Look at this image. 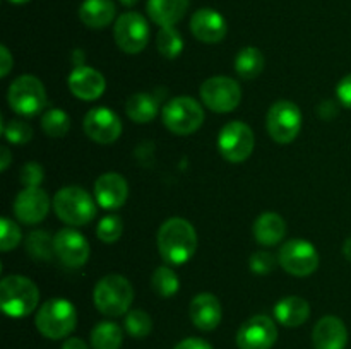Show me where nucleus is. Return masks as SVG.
I'll use <instances>...</instances> for the list:
<instances>
[{
    "label": "nucleus",
    "instance_id": "nucleus-38",
    "mask_svg": "<svg viewBox=\"0 0 351 349\" xmlns=\"http://www.w3.org/2000/svg\"><path fill=\"white\" fill-rule=\"evenodd\" d=\"M45 178L43 166L36 161H29L21 168V181L24 187H40V183Z\"/></svg>",
    "mask_w": 351,
    "mask_h": 349
},
{
    "label": "nucleus",
    "instance_id": "nucleus-30",
    "mask_svg": "<svg viewBox=\"0 0 351 349\" xmlns=\"http://www.w3.org/2000/svg\"><path fill=\"white\" fill-rule=\"evenodd\" d=\"M151 287L161 298H171L180 289V279L171 267L161 266L151 276Z\"/></svg>",
    "mask_w": 351,
    "mask_h": 349
},
{
    "label": "nucleus",
    "instance_id": "nucleus-33",
    "mask_svg": "<svg viewBox=\"0 0 351 349\" xmlns=\"http://www.w3.org/2000/svg\"><path fill=\"white\" fill-rule=\"evenodd\" d=\"M123 325H125L127 334L136 339L147 337L153 331V320H151L149 313L141 310V308H134V310L127 311Z\"/></svg>",
    "mask_w": 351,
    "mask_h": 349
},
{
    "label": "nucleus",
    "instance_id": "nucleus-29",
    "mask_svg": "<svg viewBox=\"0 0 351 349\" xmlns=\"http://www.w3.org/2000/svg\"><path fill=\"white\" fill-rule=\"evenodd\" d=\"M26 252L29 253L33 260H38V262H50L51 257L55 255L53 238L47 231L34 229V231H31L27 235Z\"/></svg>",
    "mask_w": 351,
    "mask_h": 349
},
{
    "label": "nucleus",
    "instance_id": "nucleus-7",
    "mask_svg": "<svg viewBox=\"0 0 351 349\" xmlns=\"http://www.w3.org/2000/svg\"><path fill=\"white\" fill-rule=\"evenodd\" d=\"M163 125L177 135H191L197 132L204 123V109L201 103L195 101L189 96H178L165 105L163 113Z\"/></svg>",
    "mask_w": 351,
    "mask_h": 349
},
{
    "label": "nucleus",
    "instance_id": "nucleus-31",
    "mask_svg": "<svg viewBox=\"0 0 351 349\" xmlns=\"http://www.w3.org/2000/svg\"><path fill=\"white\" fill-rule=\"evenodd\" d=\"M41 129L48 137H64L71 129V116L60 108H50L41 116Z\"/></svg>",
    "mask_w": 351,
    "mask_h": 349
},
{
    "label": "nucleus",
    "instance_id": "nucleus-40",
    "mask_svg": "<svg viewBox=\"0 0 351 349\" xmlns=\"http://www.w3.org/2000/svg\"><path fill=\"white\" fill-rule=\"evenodd\" d=\"M175 349H213V346L201 337H187L178 342Z\"/></svg>",
    "mask_w": 351,
    "mask_h": 349
},
{
    "label": "nucleus",
    "instance_id": "nucleus-48",
    "mask_svg": "<svg viewBox=\"0 0 351 349\" xmlns=\"http://www.w3.org/2000/svg\"><path fill=\"white\" fill-rule=\"evenodd\" d=\"M7 2H10V3H17V5H21V3L29 2V0H7Z\"/></svg>",
    "mask_w": 351,
    "mask_h": 349
},
{
    "label": "nucleus",
    "instance_id": "nucleus-41",
    "mask_svg": "<svg viewBox=\"0 0 351 349\" xmlns=\"http://www.w3.org/2000/svg\"><path fill=\"white\" fill-rule=\"evenodd\" d=\"M12 67H14V58L12 55H10L9 48L0 47V75H2V77H7Z\"/></svg>",
    "mask_w": 351,
    "mask_h": 349
},
{
    "label": "nucleus",
    "instance_id": "nucleus-27",
    "mask_svg": "<svg viewBox=\"0 0 351 349\" xmlns=\"http://www.w3.org/2000/svg\"><path fill=\"white\" fill-rule=\"evenodd\" d=\"M264 55L259 48L245 47L235 57V70L245 81L256 79L264 68Z\"/></svg>",
    "mask_w": 351,
    "mask_h": 349
},
{
    "label": "nucleus",
    "instance_id": "nucleus-24",
    "mask_svg": "<svg viewBox=\"0 0 351 349\" xmlns=\"http://www.w3.org/2000/svg\"><path fill=\"white\" fill-rule=\"evenodd\" d=\"M191 0H147V14L160 27L175 26L185 16Z\"/></svg>",
    "mask_w": 351,
    "mask_h": 349
},
{
    "label": "nucleus",
    "instance_id": "nucleus-15",
    "mask_svg": "<svg viewBox=\"0 0 351 349\" xmlns=\"http://www.w3.org/2000/svg\"><path fill=\"white\" fill-rule=\"evenodd\" d=\"M55 255L58 257L64 266L71 269H79L89 259V243L86 236H82L77 229L64 228L53 236Z\"/></svg>",
    "mask_w": 351,
    "mask_h": 349
},
{
    "label": "nucleus",
    "instance_id": "nucleus-9",
    "mask_svg": "<svg viewBox=\"0 0 351 349\" xmlns=\"http://www.w3.org/2000/svg\"><path fill=\"white\" fill-rule=\"evenodd\" d=\"M201 99L211 112L230 113L242 101V88L226 75H215L202 82Z\"/></svg>",
    "mask_w": 351,
    "mask_h": 349
},
{
    "label": "nucleus",
    "instance_id": "nucleus-13",
    "mask_svg": "<svg viewBox=\"0 0 351 349\" xmlns=\"http://www.w3.org/2000/svg\"><path fill=\"white\" fill-rule=\"evenodd\" d=\"M278 327L267 315H254L237 332L239 349H271L276 344Z\"/></svg>",
    "mask_w": 351,
    "mask_h": 349
},
{
    "label": "nucleus",
    "instance_id": "nucleus-18",
    "mask_svg": "<svg viewBox=\"0 0 351 349\" xmlns=\"http://www.w3.org/2000/svg\"><path fill=\"white\" fill-rule=\"evenodd\" d=\"M127 195H129V185L122 174L108 171L96 178L95 197L103 209L113 211V209L122 207L127 201Z\"/></svg>",
    "mask_w": 351,
    "mask_h": 349
},
{
    "label": "nucleus",
    "instance_id": "nucleus-22",
    "mask_svg": "<svg viewBox=\"0 0 351 349\" xmlns=\"http://www.w3.org/2000/svg\"><path fill=\"white\" fill-rule=\"evenodd\" d=\"M287 222L278 212H263L254 222V238L259 245L274 246L283 242Z\"/></svg>",
    "mask_w": 351,
    "mask_h": 349
},
{
    "label": "nucleus",
    "instance_id": "nucleus-6",
    "mask_svg": "<svg viewBox=\"0 0 351 349\" xmlns=\"http://www.w3.org/2000/svg\"><path fill=\"white\" fill-rule=\"evenodd\" d=\"M7 101L17 115L34 116L43 112L47 106V89L43 82L34 75H19L10 82Z\"/></svg>",
    "mask_w": 351,
    "mask_h": 349
},
{
    "label": "nucleus",
    "instance_id": "nucleus-34",
    "mask_svg": "<svg viewBox=\"0 0 351 349\" xmlns=\"http://www.w3.org/2000/svg\"><path fill=\"white\" fill-rule=\"evenodd\" d=\"M123 233V221L120 216L110 214L99 219L96 226V236L103 243H115L119 242Z\"/></svg>",
    "mask_w": 351,
    "mask_h": 349
},
{
    "label": "nucleus",
    "instance_id": "nucleus-1",
    "mask_svg": "<svg viewBox=\"0 0 351 349\" xmlns=\"http://www.w3.org/2000/svg\"><path fill=\"white\" fill-rule=\"evenodd\" d=\"M197 248L195 228L184 218H170L160 226L158 250L168 266H182L194 257Z\"/></svg>",
    "mask_w": 351,
    "mask_h": 349
},
{
    "label": "nucleus",
    "instance_id": "nucleus-32",
    "mask_svg": "<svg viewBox=\"0 0 351 349\" xmlns=\"http://www.w3.org/2000/svg\"><path fill=\"white\" fill-rule=\"evenodd\" d=\"M156 48L165 58H177L184 50V38L173 26L161 27L156 36Z\"/></svg>",
    "mask_w": 351,
    "mask_h": 349
},
{
    "label": "nucleus",
    "instance_id": "nucleus-47",
    "mask_svg": "<svg viewBox=\"0 0 351 349\" xmlns=\"http://www.w3.org/2000/svg\"><path fill=\"white\" fill-rule=\"evenodd\" d=\"M137 2H139V0H120V3H123V5H125V7L136 5Z\"/></svg>",
    "mask_w": 351,
    "mask_h": 349
},
{
    "label": "nucleus",
    "instance_id": "nucleus-12",
    "mask_svg": "<svg viewBox=\"0 0 351 349\" xmlns=\"http://www.w3.org/2000/svg\"><path fill=\"white\" fill-rule=\"evenodd\" d=\"M113 36L120 50L136 55L149 43V24L139 12H125L117 19Z\"/></svg>",
    "mask_w": 351,
    "mask_h": 349
},
{
    "label": "nucleus",
    "instance_id": "nucleus-19",
    "mask_svg": "<svg viewBox=\"0 0 351 349\" xmlns=\"http://www.w3.org/2000/svg\"><path fill=\"white\" fill-rule=\"evenodd\" d=\"M191 31L199 41L202 43H219L226 36V21L218 10L215 9H199L192 14L191 19Z\"/></svg>",
    "mask_w": 351,
    "mask_h": 349
},
{
    "label": "nucleus",
    "instance_id": "nucleus-14",
    "mask_svg": "<svg viewBox=\"0 0 351 349\" xmlns=\"http://www.w3.org/2000/svg\"><path fill=\"white\" fill-rule=\"evenodd\" d=\"M86 135L98 144H112L122 133V120L113 109L96 106L89 109L82 122Z\"/></svg>",
    "mask_w": 351,
    "mask_h": 349
},
{
    "label": "nucleus",
    "instance_id": "nucleus-23",
    "mask_svg": "<svg viewBox=\"0 0 351 349\" xmlns=\"http://www.w3.org/2000/svg\"><path fill=\"white\" fill-rule=\"evenodd\" d=\"M274 317L285 327H300L311 317V305L300 296H285L274 307Z\"/></svg>",
    "mask_w": 351,
    "mask_h": 349
},
{
    "label": "nucleus",
    "instance_id": "nucleus-5",
    "mask_svg": "<svg viewBox=\"0 0 351 349\" xmlns=\"http://www.w3.org/2000/svg\"><path fill=\"white\" fill-rule=\"evenodd\" d=\"M53 211L69 226H84L96 216V202L84 188L62 187L53 197Z\"/></svg>",
    "mask_w": 351,
    "mask_h": 349
},
{
    "label": "nucleus",
    "instance_id": "nucleus-16",
    "mask_svg": "<svg viewBox=\"0 0 351 349\" xmlns=\"http://www.w3.org/2000/svg\"><path fill=\"white\" fill-rule=\"evenodd\" d=\"M50 211V197L40 187H24L14 201V214L24 224H38Z\"/></svg>",
    "mask_w": 351,
    "mask_h": 349
},
{
    "label": "nucleus",
    "instance_id": "nucleus-46",
    "mask_svg": "<svg viewBox=\"0 0 351 349\" xmlns=\"http://www.w3.org/2000/svg\"><path fill=\"white\" fill-rule=\"evenodd\" d=\"M343 255H345V259L351 262V236L348 240L345 242V245H343Z\"/></svg>",
    "mask_w": 351,
    "mask_h": 349
},
{
    "label": "nucleus",
    "instance_id": "nucleus-10",
    "mask_svg": "<svg viewBox=\"0 0 351 349\" xmlns=\"http://www.w3.org/2000/svg\"><path fill=\"white\" fill-rule=\"evenodd\" d=\"M256 137L245 122L233 120L221 129L218 135V151L230 163H243L252 154Z\"/></svg>",
    "mask_w": 351,
    "mask_h": 349
},
{
    "label": "nucleus",
    "instance_id": "nucleus-39",
    "mask_svg": "<svg viewBox=\"0 0 351 349\" xmlns=\"http://www.w3.org/2000/svg\"><path fill=\"white\" fill-rule=\"evenodd\" d=\"M336 94H338L339 103L351 109V74L345 75V77L339 81L338 88H336Z\"/></svg>",
    "mask_w": 351,
    "mask_h": 349
},
{
    "label": "nucleus",
    "instance_id": "nucleus-21",
    "mask_svg": "<svg viewBox=\"0 0 351 349\" xmlns=\"http://www.w3.org/2000/svg\"><path fill=\"white\" fill-rule=\"evenodd\" d=\"M221 303L213 293H199L191 301V320L199 331H215L221 322Z\"/></svg>",
    "mask_w": 351,
    "mask_h": 349
},
{
    "label": "nucleus",
    "instance_id": "nucleus-37",
    "mask_svg": "<svg viewBox=\"0 0 351 349\" xmlns=\"http://www.w3.org/2000/svg\"><path fill=\"white\" fill-rule=\"evenodd\" d=\"M276 262L278 259L273 255V253L261 250V252H256L252 257H250L249 266L254 274H257V276H266V274H271V270L274 269Z\"/></svg>",
    "mask_w": 351,
    "mask_h": 349
},
{
    "label": "nucleus",
    "instance_id": "nucleus-3",
    "mask_svg": "<svg viewBox=\"0 0 351 349\" xmlns=\"http://www.w3.org/2000/svg\"><path fill=\"white\" fill-rule=\"evenodd\" d=\"M93 301L98 311L106 317H122L130 310L134 301V287L127 277L110 274L99 279L93 289Z\"/></svg>",
    "mask_w": 351,
    "mask_h": 349
},
{
    "label": "nucleus",
    "instance_id": "nucleus-4",
    "mask_svg": "<svg viewBox=\"0 0 351 349\" xmlns=\"http://www.w3.org/2000/svg\"><path fill=\"white\" fill-rule=\"evenodd\" d=\"M34 324L38 332L47 339H64L75 328L77 311L65 298H51L40 307Z\"/></svg>",
    "mask_w": 351,
    "mask_h": 349
},
{
    "label": "nucleus",
    "instance_id": "nucleus-35",
    "mask_svg": "<svg viewBox=\"0 0 351 349\" xmlns=\"http://www.w3.org/2000/svg\"><path fill=\"white\" fill-rule=\"evenodd\" d=\"M2 132L3 137L12 144H26L33 139V129L21 118H12L10 122L2 123Z\"/></svg>",
    "mask_w": 351,
    "mask_h": 349
},
{
    "label": "nucleus",
    "instance_id": "nucleus-28",
    "mask_svg": "<svg viewBox=\"0 0 351 349\" xmlns=\"http://www.w3.org/2000/svg\"><path fill=\"white\" fill-rule=\"evenodd\" d=\"M123 332L115 322H99L91 331L93 349H120Z\"/></svg>",
    "mask_w": 351,
    "mask_h": 349
},
{
    "label": "nucleus",
    "instance_id": "nucleus-8",
    "mask_svg": "<svg viewBox=\"0 0 351 349\" xmlns=\"http://www.w3.org/2000/svg\"><path fill=\"white\" fill-rule=\"evenodd\" d=\"M267 132L278 144H290L302 129V112L293 101L281 99L271 105L266 118Z\"/></svg>",
    "mask_w": 351,
    "mask_h": 349
},
{
    "label": "nucleus",
    "instance_id": "nucleus-36",
    "mask_svg": "<svg viewBox=\"0 0 351 349\" xmlns=\"http://www.w3.org/2000/svg\"><path fill=\"white\" fill-rule=\"evenodd\" d=\"M23 240L21 228L9 218L0 219V250L2 252H10L16 248Z\"/></svg>",
    "mask_w": 351,
    "mask_h": 349
},
{
    "label": "nucleus",
    "instance_id": "nucleus-43",
    "mask_svg": "<svg viewBox=\"0 0 351 349\" xmlns=\"http://www.w3.org/2000/svg\"><path fill=\"white\" fill-rule=\"evenodd\" d=\"M62 349H89V348H88V344L82 341V339L71 337V339H67V341L64 342Z\"/></svg>",
    "mask_w": 351,
    "mask_h": 349
},
{
    "label": "nucleus",
    "instance_id": "nucleus-42",
    "mask_svg": "<svg viewBox=\"0 0 351 349\" xmlns=\"http://www.w3.org/2000/svg\"><path fill=\"white\" fill-rule=\"evenodd\" d=\"M319 115L324 120H332L338 115V105L335 101H322L319 106Z\"/></svg>",
    "mask_w": 351,
    "mask_h": 349
},
{
    "label": "nucleus",
    "instance_id": "nucleus-44",
    "mask_svg": "<svg viewBox=\"0 0 351 349\" xmlns=\"http://www.w3.org/2000/svg\"><path fill=\"white\" fill-rule=\"evenodd\" d=\"M0 154H2V157H0V170L5 171L7 168L10 166V161H12V156H10V149L7 146H2V149H0Z\"/></svg>",
    "mask_w": 351,
    "mask_h": 349
},
{
    "label": "nucleus",
    "instance_id": "nucleus-20",
    "mask_svg": "<svg viewBox=\"0 0 351 349\" xmlns=\"http://www.w3.org/2000/svg\"><path fill=\"white\" fill-rule=\"evenodd\" d=\"M312 344L315 349H345L348 344V328L341 318L326 315L312 331Z\"/></svg>",
    "mask_w": 351,
    "mask_h": 349
},
{
    "label": "nucleus",
    "instance_id": "nucleus-25",
    "mask_svg": "<svg viewBox=\"0 0 351 349\" xmlns=\"http://www.w3.org/2000/svg\"><path fill=\"white\" fill-rule=\"evenodd\" d=\"M117 7L113 0H84L79 7L82 24L91 29H103L115 19Z\"/></svg>",
    "mask_w": 351,
    "mask_h": 349
},
{
    "label": "nucleus",
    "instance_id": "nucleus-11",
    "mask_svg": "<svg viewBox=\"0 0 351 349\" xmlns=\"http://www.w3.org/2000/svg\"><path fill=\"white\" fill-rule=\"evenodd\" d=\"M278 262L288 274L297 277L311 276L319 267V253L307 240L295 238L285 243L278 253Z\"/></svg>",
    "mask_w": 351,
    "mask_h": 349
},
{
    "label": "nucleus",
    "instance_id": "nucleus-2",
    "mask_svg": "<svg viewBox=\"0 0 351 349\" xmlns=\"http://www.w3.org/2000/svg\"><path fill=\"white\" fill-rule=\"evenodd\" d=\"M40 289L24 276H7L0 283V307L7 317L23 318L36 310Z\"/></svg>",
    "mask_w": 351,
    "mask_h": 349
},
{
    "label": "nucleus",
    "instance_id": "nucleus-26",
    "mask_svg": "<svg viewBox=\"0 0 351 349\" xmlns=\"http://www.w3.org/2000/svg\"><path fill=\"white\" fill-rule=\"evenodd\" d=\"M158 99L149 92H134L125 103V112L132 122L149 123L158 115Z\"/></svg>",
    "mask_w": 351,
    "mask_h": 349
},
{
    "label": "nucleus",
    "instance_id": "nucleus-45",
    "mask_svg": "<svg viewBox=\"0 0 351 349\" xmlns=\"http://www.w3.org/2000/svg\"><path fill=\"white\" fill-rule=\"evenodd\" d=\"M72 62H74V67H82L84 65V53L82 50H75L72 55Z\"/></svg>",
    "mask_w": 351,
    "mask_h": 349
},
{
    "label": "nucleus",
    "instance_id": "nucleus-17",
    "mask_svg": "<svg viewBox=\"0 0 351 349\" xmlns=\"http://www.w3.org/2000/svg\"><path fill=\"white\" fill-rule=\"evenodd\" d=\"M69 89L82 101H95L105 92L106 81L101 72L91 67H74L67 77Z\"/></svg>",
    "mask_w": 351,
    "mask_h": 349
}]
</instances>
